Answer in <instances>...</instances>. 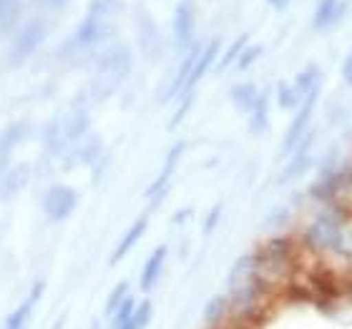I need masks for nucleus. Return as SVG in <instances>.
<instances>
[{"label": "nucleus", "mask_w": 352, "mask_h": 329, "mask_svg": "<svg viewBox=\"0 0 352 329\" xmlns=\"http://www.w3.org/2000/svg\"><path fill=\"white\" fill-rule=\"evenodd\" d=\"M43 38H45V23L41 18H33V21L25 23V28H21V33L15 36L13 45H10V63L13 66L23 63L41 45Z\"/></svg>", "instance_id": "f257e3e1"}, {"label": "nucleus", "mask_w": 352, "mask_h": 329, "mask_svg": "<svg viewBox=\"0 0 352 329\" xmlns=\"http://www.w3.org/2000/svg\"><path fill=\"white\" fill-rule=\"evenodd\" d=\"M78 206V194L68 186H51L43 196V212L51 221L68 219L74 209Z\"/></svg>", "instance_id": "f03ea898"}, {"label": "nucleus", "mask_w": 352, "mask_h": 329, "mask_svg": "<svg viewBox=\"0 0 352 329\" xmlns=\"http://www.w3.org/2000/svg\"><path fill=\"white\" fill-rule=\"evenodd\" d=\"M166 256H169V247L162 244V247H156L151 251V256L146 259L144 264V271H141V292H151L156 284H159V279H162V271L166 266Z\"/></svg>", "instance_id": "7ed1b4c3"}, {"label": "nucleus", "mask_w": 352, "mask_h": 329, "mask_svg": "<svg viewBox=\"0 0 352 329\" xmlns=\"http://www.w3.org/2000/svg\"><path fill=\"white\" fill-rule=\"evenodd\" d=\"M45 284L43 282H36L33 284V289H30V297L23 304H18V307L10 312V315L6 317V324H3V329H28V317H30V309L36 307V302L41 299V294H43Z\"/></svg>", "instance_id": "20e7f679"}, {"label": "nucleus", "mask_w": 352, "mask_h": 329, "mask_svg": "<svg viewBox=\"0 0 352 329\" xmlns=\"http://www.w3.org/2000/svg\"><path fill=\"white\" fill-rule=\"evenodd\" d=\"M229 319H232V307H229V297L227 294H217L206 302L204 307V324L206 329H221L227 327Z\"/></svg>", "instance_id": "39448f33"}, {"label": "nucleus", "mask_w": 352, "mask_h": 329, "mask_svg": "<svg viewBox=\"0 0 352 329\" xmlns=\"http://www.w3.org/2000/svg\"><path fill=\"white\" fill-rule=\"evenodd\" d=\"M182 151H184V144H176V146L171 148V154L166 156V163H164L159 179H156V181L148 186L146 196L154 198V204H159V201H162L164 191H166V183H169V179H171V174H174L176 163H179V159H182Z\"/></svg>", "instance_id": "423d86ee"}, {"label": "nucleus", "mask_w": 352, "mask_h": 329, "mask_svg": "<svg viewBox=\"0 0 352 329\" xmlns=\"http://www.w3.org/2000/svg\"><path fill=\"white\" fill-rule=\"evenodd\" d=\"M146 229H148V216H139V219L133 221V227L129 229V231H126L124 239L118 242L116 251L111 254V264H118V262H121V259H124V256L129 254V251H131V249L141 242V236H144V231H146Z\"/></svg>", "instance_id": "0eeeda50"}, {"label": "nucleus", "mask_w": 352, "mask_h": 329, "mask_svg": "<svg viewBox=\"0 0 352 329\" xmlns=\"http://www.w3.org/2000/svg\"><path fill=\"white\" fill-rule=\"evenodd\" d=\"M28 166H23V163H18V166L8 168L6 174H3V179H0V191H3V196H13L15 191H21L25 183H28Z\"/></svg>", "instance_id": "6e6552de"}, {"label": "nucleus", "mask_w": 352, "mask_h": 329, "mask_svg": "<svg viewBox=\"0 0 352 329\" xmlns=\"http://www.w3.org/2000/svg\"><path fill=\"white\" fill-rule=\"evenodd\" d=\"M191 28H194V15H191L189 5H179L174 15V30H176V41L182 45L191 38Z\"/></svg>", "instance_id": "1a4fd4ad"}, {"label": "nucleus", "mask_w": 352, "mask_h": 329, "mask_svg": "<svg viewBox=\"0 0 352 329\" xmlns=\"http://www.w3.org/2000/svg\"><path fill=\"white\" fill-rule=\"evenodd\" d=\"M151 315H154V307H151V302H141V304H136V309H133L131 319L124 324L121 329H146L148 322H151Z\"/></svg>", "instance_id": "9d476101"}, {"label": "nucleus", "mask_w": 352, "mask_h": 329, "mask_svg": "<svg viewBox=\"0 0 352 329\" xmlns=\"http://www.w3.org/2000/svg\"><path fill=\"white\" fill-rule=\"evenodd\" d=\"M86 128H88V116L81 113V111H74L66 118V124H63V139H78Z\"/></svg>", "instance_id": "9b49d317"}, {"label": "nucleus", "mask_w": 352, "mask_h": 329, "mask_svg": "<svg viewBox=\"0 0 352 329\" xmlns=\"http://www.w3.org/2000/svg\"><path fill=\"white\" fill-rule=\"evenodd\" d=\"M21 15V0H0V30L10 28Z\"/></svg>", "instance_id": "f8f14e48"}, {"label": "nucleus", "mask_w": 352, "mask_h": 329, "mask_svg": "<svg viewBox=\"0 0 352 329\" xmlns=\"http://www.w3.org/2000/svg\"><path fill=\"white\" fill-rule=\"evenodd\" d=\"M232 101H234L236 109L252 111V109H254V103H257L254 88H252V86H236L234 91H232Z\"/></svg>", "instance_id": "ddd939ff"}, {"label": "nucleus", "mask_w": 352, "mask_h": 329, "mask_svg": "<svg viewBox=\"0 0 352 329\" xmlns=\"http://www.w3.org/2000/svg\"><path fill=\"white\" fill-rule=\"evenodd\" d=\"M23 128H25V124H15V126H10L8 131L0 133V156H6L8 151H10V148H13L23 136H25Z\"/></svg>", "instance_id": "4468645a"}, {"label": "nucleus", "mask_w": 352, "mask_h": 329, "mask_svg": "<svg viewBox=\"0 0 352 329\" xmlns=\"http://www.w3.org/2000/svg\"><path fill=\"white\" fill-rule=\"evenodd\" d=\"M131 294H129V282H121V284H116V289L111 292V297L106 299V307H103V312L109 317H113V312H116L121 304H124L126 299H129Z\"/></svg>", "instance_id": "2eb2a0df"}, {"label": "nucleus", "mask_w": 352, "mask_h": 329, "mask_svg": "<svg viewBox=\"0 0 352 329\" xmlns=\"http://www.w3.org/2000/svg\"><path fill=\"white\" fill-rule=\"evenodd\" d=\"M133 309H136V302H133V297H129V299L121 304V307L113 312V317H111V327L113 329H121L129 319H131L133 315Z\"/></svg>", "instance_id": "dca6fc26"}, {"label": "nucleus", "mask_w": 352, "mask_h": 329, "mask_svg": "<svg viewBox=\"0 0 352 329\" xmlns=\"http://www.w3.org/2000/svg\"><path fill=\"white\" fill-rule=\"evenodd\" d=\"M217 221H219V206H217V209H214V212L209 214V219H206V224H204V231H206V234H209V231H212V229L217 227Z\"/></svg>", "instance_id": "f3484780"}, {"label": "nucleus", "mask_w": 352, "mask_h": 329, "mask_svg": "<svg viewBox=\"0 0 352 329\" xmlns=\"http://www.w3.org/2000/svg\"><path fill=\"white\" fill-rule=\"evenodd\" d=\"M60 327H63V322H56V324H53L51 329H60Z\"/></svg>", "instance_id": "a211bd4d"}]
</instances>
